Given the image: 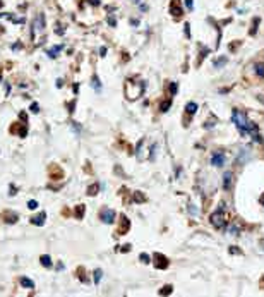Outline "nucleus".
Wrapping results in <instances>:
<instances>
[{"instance_id":"29","label":"nucleus","mask_w":264,"mask_h":297,"mask_svg":"<svg viewBox=\"0 0 264 297\" xmlns=\"http://www.w3.org/2000/svg\"><path fill=\"white\" fill-rule=\"evenodd\" d=\"M139 259H141V261H142V263H146V265H147V263H149V261H151V258L147 256V254H144V253H142V254H141V256H139Z\"/></svg>"},{"instance_id":"7","label":"nucleus","mask_w":264,"mask_h":297,"mask_svg":"<svg viewBox=\"0 0 264 297\" xmlns=\"http://www.w3.org/2000/svg\"><path fill=\"white\" fill-rule=\"evenodd\" d=\"M101 220H103L105 223H113V222H115V211H113V209H105V211H101Z\"/></svg>"},{"instance_id":"24","label":"nucleus","mask_w":264,"mask_h":297,"mask_svg":"<svg viewBox=\"0 0 264 297\" xmlns=\"http://www.w3.org/2000/svg\"><path fill=\"white\" fill-rule=\"evenodd\" d=\"M247 156H249V149H244V151H240V155H238V161H242V163H244L245 160H247Z\"/></svg>"},{"instance_id":"14","label":"nucleus","mask_w":264,"mask_h":297,"mask_svg":"<svg viewBox=\"0 0 264 297\" xmlns=\"http://www.w3.org/2000/svg\"><path fill=\"white\" fill-rule=\"evenodd\" d=\"M226 62H228V57H221V59L215 60V62H213V65H215V69H221Z\"/></svg>"},{"instance_id":"30","label":"nucleus","mask_w":264,"mask_h":297,"mask_svg":"<svg viewBox=\"0 0 264 297\" xmlns=\"http://www.w3.org/2000/svg\"><path fill=\"white\" fill-rule=\"evenodd\" d=\"M31 112H33V113H38V112H39V105H38V103H31Z\"/></svg>"},{"instance_id":"35","label":"nucleus","mask_w":264,"mask_h":297,"mask_svg":"<svg viewBox=\"0 0 264 297\" xmlns=\"http://www.w3.org/2000/svg\"><path fill=\"white\" fill-rule=\"evenodd\" d=\"M257 24H259V19L254 21V26H252V29H250V34H255V31H257V29H255V28H257Z\"/></svg>"},{"instance_id":"5","label":"nucleus","mask_w":264,"mask_h":297,"mask_svg":"<svg viewBox=\"0 0 264 297\" xmlns=\"http://www.w3.org/2000/svg\"><path fill=\"white\" fill-rule=\"evenodd\" d=\"M226 161V156L221 153V151H216L215 155L211 156V163H213V167H223Z\"/></svg>"},{"instance_id":"19","label":"nucleus","mask_w":264,"mask_h":297,"mask_svg":"<svg viewBox=\"0 0 264 297\" xmlns=\"http://www.w3.org/2000/svg\"><path fill=\"white\" fill-rule=\"evenodd\" d=\"M172 292H173V287H172V285H166V287H163L161 290H160L161 296H170Z\"/></svg>"},{"instance_id":"33","label":"nucleus","mask_w":264,"mask_h":297,"mask_svg":"<svg viewBox=\"0 0 264 297\" xmlns=\"http://www.w3.org/2000/svg\"><path fill=\"white\" fill-rule=\"evenodd\" d=\"M108 24H110V26H115V24H117V21H115L113 16H108Z\"/></svg>"},{"instance_id":"17","label":"nucleus","mask_w":264,"mask_h":297,"mask_svg":"<svg viewBox=\"0 0 264 297\" xmlns=\"http://www.w3.org/2000/svg\"><path fill=\"white\" fill-rule=\"evenodd\" d=\"M254 70H255V74H257L259 77H264V64H255Z\"/></svg>"},{"instance_id":"28","label":"nucleus","mask_w":264,"mask_h":297,"mask_svg":"<svg viewBox=\"0 0 264 297\" xmlns=\"http://www.w3.org/2000/svg\"><path fill=\"white\" fill-rule=\"evenodd\" d=\"M17 220V215H14V213H10V215H7V223H14Z\"/></svg>"},{"instance_id":"6","label":"nucleus","mask_w":264,"mask_h":297,"mask_svg":"<svg viewBox=\"0 0 264 297\" xmlns=\"http://www.w3.org/2000/svg\"><path fill=\"white\" fill-rule=\"evenodd\" d=\"M155 261H156V265H155L156 268H161V270L168 268V259H166V258L163 256V254L156 253V254H155Z\"/></svg>"},{"instance_id":"8","label":"nucleus","mask_w":264,"mask_h":297,"mask_svg":"<svg viewBox=\"0 0 264 297\" xmlns=\"http://www.w3.org/2000/svg\"><path fill=\"white\" fill-rule=\"evenodd\" d=\"M232 184H233V174H232V172H226L225 175H223V189L228 191V189L232 187Z\"/></svg>"},{"instance_id":"15","label":"nucleus","mask_w":264,"mask_h":297,"mask_svg":"<svg viewBox=\"0 0 264 297\" xmlns=\"http://www.w3.org/2000/svg\"><path fill=\"white\" fill-rule=\"evenodd\" d=\"M185 110L190 113V115H194V113L197 112V105L194 103V101H189V103L185 105Z\"/></svg>"},{"instance_id":"18","label":"nucleus","mask_w":264,"mask_h":297,"mask_svg":"<svg viewBox=\"0 0 264 297\" xmlns=\"http://www.w3.org/2000/svg\"><path fill=\"white\" fill-rule=\"evenodd\" d=\"M170 105H172V100L168 98V100H165L161 105H160V112H168V108H170Z\"/></svg>"},{"instance_id":"20","label":"nucleus","mask_w":264,"mask_h":297,"mask_svg":"<svg viewBox=\"0 0 264 297\" xmlns=\"http://www.w3.org/2000/svg\"><path fill=\"white\" fill-rule=\"evenodd\" d=\"M93 275H94V283H99L101 278H103V271H101V270H94Z\"/></svg>"},{"instance_id":"10","label":"nucleus","mask_w":264,"mask_h":297,"mask_svg":"<svg viewBox=\"0 0 264 297\" xmlns=\"http://www.w3.org/2000/svg\"><path fill=\"white\" fill-rule=\"evenodd\" d=\"M45 218H47V215H45V213H39L38 217L31 218V223H34V225H39V227H41V225L45 223Z\"/></svg>"},{"instance_id":"40","label":"nucleus","mask_w":264,"mask_h":297,"mask_svg":"<svg viewBox=\"0 0 264 297\" xmlns=\"http://www.w3.org/2000/svg\"><path fill=\"white\" fill-rule=\"evenodd\" d=\"M89 4H93V5H99V0H89Z\"/></svg>"},{"instance_id":"39","label":"nucleus","mask_w":264,"mask_h":297,"mask_svg":"<svg viewBox=\"0 0 264 297\" xmlns=\"http://www.w3.org/2000/svg\"><path fill=\"white\" fill-rule=\"evenodd\" d=\"M55 33H57V34H64V31H62V28H60V26H57V29H55Z\"/></svg>"},{"instance_id":"37","label":"nucleus","mask_w":264,"mask_h":297,"mask_svg":"<svg viewBox=\"0 0 264 297\" xmlns=\"http://www.w3.org/2000/svg\"><path fill=\"white\" fill-rule=\"evenodd\" d=\"M177 89H178V88H177V82H172V86H170V91H172V93L175 95V93H177Z\"/></svg>"},{"instance_id":"13","label":"nucleus","mask_w":264,"mask_h":297,"mask_svg":"<svg viewBox=\"0 0 264 297\" xmlns=\"http://www.w3.org/2000/svg\"><path fill=\"white\" fill-rule=\"evenodd\" d=\"M39 261H41V265H43L45 268H50L52 265H53V263H52V258H50L48 254H43V256L39 258Z\"/></svg>"},{"instance_id":"26","label":"nucleus","mask_w":264,"mask_h":297,"mask_svg":"<svg viewBox=\"0 0 264 297\" xmlns=\"http://www.w3.org/2000/svg\"><path fill=\"white\" fill-rule=\"evenodd\" d=\"M28 208H29V209H36V208H38V201L29 199V201H28Z\"/></svg>"},{"instance_id":"9","label":"nucleus","mask_w":264,"mask_h":297,"mask_svg":"<svg viewBox=\"0 0 264 297\" xmlns=\"http://www.w3.org/2000/svg\"><path fill=\"white\" fill-rule=\"evenodd\" d=\"M34 29H38L39 33L45 29V16L43 14H38L36 19H34Z\"/></svg>"},{"instance_id":"11","label":"nucleus","mask_w":264,"mask_h":297,"mask_svg":"<svg viewBox=\"0 0 264 297\" xmlns=\"http://www.w3.org/2000/svg\"><path fill=\"white\" fill-rule=\"evenodd\" d=\"M21 285H22V287H26V288H34V282L29 280L28 277H22V278H21Z\"/></svg>"},{"instance_id":"16","label":"nucleus","mask_w":264,"mask_h":297,"mask_svg":"<svg viewBox=\"0 0 264 297\" xmlns=\"http://www.w3.org/2000/svg\"><path fill=\"white\" fill-rule=\"evenodd\" d=\"M64 48L62 45H59V47H53L52 50H48V55H50V59H57V53H59L60 50Z\"/></svg>"},{"instance_id":"12","label":"nucleus","mask_w":264,"mask_h":297,"mask_svg":"<svg viewBox=\"0 0 264 297\" xmlns=\"http://www.w3.org/2000/svg\"><path fill=\"white\" fill-rule=\"evenodd\" d=\"M132 201H134V203H144V201H146V196H144L142 192H139V191H137V192L132 194Z\"/></svg>"},{"instance_id":"23","label":"nucleus","mask_w":264,"mask_h":297,"mask_svg":"<svg viewBox=\"0 0 264 297\" xmlns=\"http://www.w3.org/2000/svg\"><path fill=\"white\" fill-rule=\"evenodd\" d=\"M129 225H130V223H129V220L125 217H122V230H120V234H124V232L129 228Z\"/></svg>"},{"instance_id":"44","label":"nucleus","mask_w":264,"mask_h":297,"mask_svg":"<svg viewBox=\"0 0 264 297\" xmlns=\"http://www.w3.org/2000/svg\"><path fill=\"white\" fill-rule=\"evenodd\" d=\"M0 7H2V2H0Z\"/></svg>"},{"instance_id":"41","label":"nucleus","mask_w":264,"mask_h":297,"mask_svg":"<svg viewBox=\"0 0 264 297\" xmlns=\"http://www.w3.org/2000/svg\"><path fill=\"white\" fill-rule=\"evenodd\" d=\"M57 88H62V79H57Z\"/></svg>"},{"instance_id":"22","label":"nucleus","mask_w":264,"mask_h":297,"mask_svg":"<svg viewBox=\"0 0 264 297\" xmlns=\"http://www.w3.org/2000/svg\"><path fill=\"white\" fill-rule=\"evenodd\" d=\"M93 88L96 89V91H99V89H101V82H99L98 76H93Z\"/></svg>"},{"instance_id":"21","label":"nucleus","mask_w":264,"mask_h":297,"mask_svg":"<svg viewBox=\"0 0 264 297\" xmlns=\"http://www.w3.org/2000/svg\"><path fill=\"white\" fill-rule=\"evenodd\" d=\"M98 189H99V184H94V186H91V187L88 189V194H89V196H96Z\"/></svg>"},{"instance_id":"2","label":"nucleus","mask_w":264,"mask_h":297,"mask_svg":"<svg viewBox=\"0 0 264 297\" xmlns=\"http://www.w3.org/2000/svg\"><path fill=\"white\" fill-rule=\"evenodd\" d=\"M144 88H146V82H139V84H136V82H132V81H127V82H125V96H127L129 100L141 98Z\"/></svg>"},{"instance_id":"27","label":"nucleus","mask_w":264,"mask_h":297,"mask_svg":"<svg viewBox=\"0 0 264 297\" xmlns=\"http://www.w3.org/2000/svg\"><path fill=\"white\" fill-rule=\"evenodd\" d=\"M228 234H232V235H238V227H237V225H232V227L228 228Z\"/></svg>"},{"instance_id":"36","label":"nucleus","mask_w":264,"mask_h":297,"mask_svg":"<svg viewBox=\"0 0 264 297\" xmlns=\"http://www.w3.org/2000/svg\"><path fill=\"white\" fill-rule=\"evenodd\" d=\"M184 29H185V36H187V38H190V31H189V29H190V26H189V22L185 24V28H184Z\"/></svg>"},{"instance_id":"38","label":"nucleus","mask_w":264,"mask_h":297,"mask_svg":"<svg viewBox=\"0 0 264 297\" xmlns=\"http://www.w3.org/2000/svg\"><path fill=\"white\" fill-rule=\"evenodd\" d=\"M99 55H101V57H105V55H107V48H105V47H101V48H99Z\"/></svg>"},{"instance_id":"32","label":"nucleus","mask_w":264,"mask_h":297,"mask_svg":"<svg viewBox=\"0 0 264 297\" xmlns=\"http://www.w3.org/2000/svg\"><path fill=\"white\" fill-rule=\"evenodd\" d=\"M230 253H232V254H240L242 251H240L238 248H235V246H232V248H230Z\"/></svg>"},{"instance_id":"34","label":"nucleus","mask_w":264,"mask_h":297,"mask_svg":"<svg viewBox=\"0 0 264 297\" xmlns=\"http://www.w3.org/2000/svg\"><path fill=\"white\" fill-rule=\"evenodd\" d=\"M185 5H187V9L189 10L194 9V2H192V0H185Z\"/></svg>"},{"instance_id":"25","label":"nucleus","mask_w":264,"mask_h":297,"mask_svg":"<svg viewBox=\"0 0 264 297\" xmlns=\"http://www.w3.org/2000/svg\"><path fill=\"white\" fill-rule=\"evenodd\" d=\"M76 217L77 218H82L84 217V206L81 204V206H77V209H76Z\"/></svg>"},{"instance_id":"42","label":"nucleus","mask_w":264,"mask_h":297,"mask_svg":"<svg viewBox=\"0 0 264 297\" xmlns=\"http://www.w3.org/2000/svg\"><path fill=\"white\" fill-rule=\"evenodd\" d=\"M261 204H263V206H264V196H263V198H261Z\"/></svg>"},{"instance_id":"3","label":"nucleus","mask_w":264,"mask_h":297,"mask_svg":"<svg viewBox=\"0 0 264 297\" xmlns=\"http://www.w3.org/2000/svg\"><path fill=\"white\" fill-rule=\"evenodd\" d=\"M225 211H226V208H225V204L221 203V204H220V208H218L215 213L209 217V222H211V225H213L215 228H223L226 225V215H225Z\"/></svg>"},{"instance_id":"4","label":"nucleus","mask_w":264,"mask_h":297,"mask_svg":"<svg viewBox=\"0 0 264 297\" xmlns=\"http://www.w3.org/2000/svg\"><path fill=\"white\" fill-rule=\"evenodd\" d=\"M170 14H172L175 19H180V17L184 16V10L180 7L178 0H172V4H170Z\"/></svg>"},{"instance_id":"43","label":"nucleus","mask_w":264,"mask_h":297,"mask_svg":"<svg viewBox=\"0 0 264 297\" xmlns=\"http://www.w3.org/2000/svg\"><path fill=\"white\" fill-rule=\"evenodd\" d=\"M259 100H261V101H263V103H264V96H259Z\"/></svg>"},{"instance_id":"1","label":"nucleus","mask_w":264,"mask_h":297,"mask_svg":"<svg viewBox=\"0 0 264 297\" xmlns=\"http://www.w3.org/2000/svg\"><path fill=\"white\" fill-rule=\"evenodd\" d=\"M232 120L235 122V126L238 127V131H240L242 134H247V132H250V134H257V126H255L254 122H250V120L247 119V115H245L244 112L233 110V113H232Z\"/></svg>"},{"instance_id":"31","label":"nucleus","mask_w":264,"mask_h":297,"mask_svg":"<svg viewBox=\"0 0 264 297\" xmlns=\"http://www.w3.org/2000/svg\"><path fill=\"white\" fill-rule=\"evenodd\" d=\"M189 211H190L192 215H197V213H199V209H197L194 204H189Z\"/></svg>"}]
</instances>
